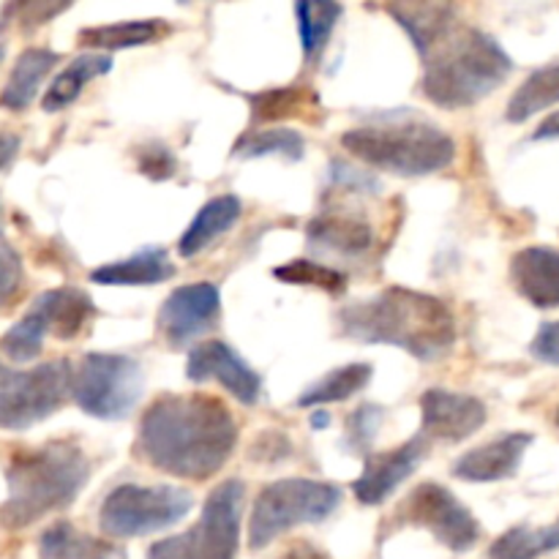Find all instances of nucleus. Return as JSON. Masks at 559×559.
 <instances>
[{"instance_id": "nucleus-1", "label": "nucleus", "mask_w": 559, "mask_h": 559, "mask_svg": "<svg viewBox=\"0 0 559 559\" xmlns=\"http://www.w3.org/2000/svg\"><path fill=\"white\" fill-rule=\"evenodd\" d=\"M424 58L426 98L462 109L484 102L511 76L513 60L484 31L459 22L451 5H388Z\"/></svg>"}, {"instance_id": "nucleus-2", "label": "nucleus", "mask_w": 559, "mask_h": 559, "mask_svg": "<svg viewBox=\"0 0 559 559\" xmlns=\"http://www.w3.org/2000/svg\"><path fill=\"white\" fill-rule=\"evenodd\" d=\"M238 442L233 413L218 399L162 396L145 409L136 451L175 478L207 480L227 464Z\"/></svg>"}, {"instance_id": "nucleus-3", "label": "nucleus", "mask_w": 559, "mask_h": 559, "mask_svg": "<svg viewBox=\"0 0 559 559\" xmlns=\"http://www.w3.org/2000/svg\"><path fill=\"white\" fill-rule=\"evenodd\" d=\"M342 336L364 344H393L420 360H440L456 344L453 311L435 295L391 287L355 300L336 314Z\"/></svg>"}, {"instance_id": "nucleus-4", "label": "nucleus", "mask_w": 559, "mask_h": 559, "mask_svg": "<svg viewBox=\"0 0 559 559\" xmlns=\"http://www.w3.org/2000/svg\"><path fill=\"white\" fill-rule=\"evenodd\" d=\"M91 478V464L74 442H49L38 451L14 456L5 473V497L0 522L9 530H22L55 511H63L80 497Z\"/></svg>"}, {"instance_id": "nucleus-5", "label": "nucleus", "mask_w": 559, "mask_h": 559, "mask_svg": "<svg viewBox=\"0 0 559 559\" xmlns=\"http://www.w3.org/2000/svg\"><path fill=\"white\" fill-rule=\"evenodd\" d=\"M342 147L369 167L420 178L451 167L456 142L437 126L409 115H388L377 123L358 126L342 134Z\"/></svg>"}, {"instance_id": "nucleus-6", "label": "nucleus", "mask_w": 559, "mask_h": 559, "mask_svg": "<svg viewBox=\"0 0 559 559\" xmlns=\"http://www.w3.org/2000/svg\"><path fill=\"white\" fill-rule=\"evenodd\" d=\"M342 502V489L311 478H287L265 486L251 508L249 546L265 549L300 524L325 522Z\"/></svg>"}, {"instance_id": "nucleus-7", "label": "nucleus", "mask_w": 559, "mask_h": 559, "mask_svg": "<svg viewBox=\"0 0 559 559\" xmlns=\"http://www.w3.org/2000/svg\"><path fill=\"white\" fill-rule=\"evenodd\" d=\"M243 495L240 480H224L207 495L200 522L186 533L153 544L147 559H235Z\"/></svg>"}, {"instance_id": "nucleus-8", "label": "nucleus", "mask_w": 559, "mask_h": 559, "mask_svg": "<svg viewBox=\"0 0 559 559\" xmlns=\"http://www.w3.org/2000/svg\"><path fill=\"white\" fill-rule=\"evenodd\" d=\"M194 497L178 486H118L98 511V527L109 538H142L189 516Z\"/></svg>"}, {"instance_id": "nucleus-9", "label": "nucleus", "mask_w": 559, "mask_h": 559, "mask_svg": "<svg viewBox=\"0 0 559 559\" xmlns=\"http://www.w3.org/2000/svg\"><path fill=\"white\" fill-rule=\"evenodd\" d=\"M142 366L129 355L91 353L71 377L76 407L102 420H123L142 399Z\"/></svg>"}, {"instance_id": "nucleus-10", "label": "nucleus", "mask_w": 559, "mask_h": 559, "mask_svg": "<svg viewBox=\"0 0 559 559\" xmlns=\"http://www.w3.org/2000/svg\"><path fill=\"white\" fill-rule=\"evenodd\" d=\"M71 366L66 360L41 364L31 371L0 364V429L22 431L47 420L71 393Z\"/></svg>"}, {"instance_id": "nucleus-11", "label": "nucleus", "mask_w": 559, "mask_h": 559, "mask_svg": "<svg viewBox=\"0 0 559 559\" xmlns=\"http://www.w3.org/2000/svg\"><path fill=\"white\" fill-rule=\"evenodd\" d=\"M393 527H424L451 551H469L480 538L473 513L437 484H420L391 516Z\"/></svg>"}, {"instance_id": "nucleus-12", "label": "nucleus", "mask_w": 559, "mask_h": 559, "mask_svg": "<svg viewBox=\"0 0 559 559\" xmlns=\"http://www.w3.org/2000/svg\"><path fill=\"white\" fill-rule=\"evenodd\" d=\"M222 311V293L216 284L200 282L178 287L158 311V328L173 347H186L213 331Z\"/></svg>"}, {"instance_id": "nucleus-13", "label": "nucleus", "mask_w": 559, "mask_h": 559, "mask_svg": "<svg viewBox=\"0 0 559 559\" xmlns=\"http://www.w3.org/2000/svg\"><path fill=\"white\" fill-rule=\"evenodd\" d=\"M186 377L191 382H211L227 388L240 404H257L262 393V380L229 344L224 342H205L197 344L189 353L186 364Z\"/></svg>"}, {"instance_id": "nucleus-14", "label": "nucleus", "mask_w": 559, "mask_h": 559, "mask_svg": "<svg viewBox=\"0 0 559 559\" xmlns=\"http://www.w3.org/2000/svg\"><path fill=\"white\" fill-rule=\"evenodd\" d=\"M420 415H424V437L437 442H462L484 429L486 404L467 393L442 391L431 388L420 399Z\"/></svg>"}, {"instance_id": "nucleus-15", "label": "nucleus", "mask_w": 559, "mask_h": 559, "mask_svg": "<svg viewBox=\"0 0 559 559\" xmlns=\"http://www.w3.org/2000/svg\"><path fill=\"white\" fill-rule=\"evenodd\" d=\"M426 453H429V440L420 435L404 442V445L393 448V451L366 456L364 473H360V478L353 486L358 502H364V506L385 502L424 464Z\"/></svg>"}, {"instance_id": "nucleus-16", "label": "nucleus", "mask_w": 559, "mask_h": 559, "mask_svg": "<svg viewBox=\"0 0 559 559\" xmlns=\"http://www.w3.org/2000/svg\"><path fill=\"white\" fill-rule=\"evenodd\" d=\"M533 445L530 435H506L495 442L475 448V451L464 453L456 464H453V475L469 484H495V480H506L516 475L522 467V459L527 448Z\"/></svg>"}, {"instance_id": "nucleus-17", "label": "nucleus", "mask_w": 559, "mask_h": 559, "mask_svg": "<svg viewBox=\"0 0 559 559\" xmlns=\"http://www.w3.org/2000/svg\"><path fill=\"white\" fill-rule=\"evenodd\" d=\"M511 278L519 295L535 309L559 306V251L540 246L519 251L511 262Z\"/></svg>"}, {"instance_id": "nucleus-18", "label": "nucleus", "mask_w": 559, "mask_h": 559, "mask_svg": "<svg viewBox=\"0 0 559 559\" xmlns=\"http://www.w3.org/2000/svg\"><path fill=\"white\" fill-rule=\"evenodd\" d=\"M309 243L314 249L342 257H360L374 243V229L364 216L353 213H325L309 224Z\"/></svg>"}, {"instance_id": "nucleus-19", "label": "nucleus", "mask_w": 559, "mask_h": 559, "mask_svg": "<svg viewBox=\"0 0 559 559\" xmlns=\"http://www.w3.org/2000/svg\"><path fill=\"white\" fill-rule=\"evenodd\" d=\"M175 276V265L164 249H142L129 260L109 262L91 273V282L107 287H147V284L167 282Z\"/></svg>"}, {"instance_id": "nucleus-20", "label": "nucleus", "mask_w": 559, "mask_h": 559, "mask_svg": "<svg viewBox=\"0 0 559 559\" xmlns=\"http://www.w3.org/2000/svg\"><path fill=\"white\" fill-rule=\"evenodd\" d=\"M240 200L235 194H222L213 197L211 202L200 207V213L194 216V222L189 224V229L180 238L178 251L180 257H194L200 254L202 249L213 243L216 238H222L224 233L235 227V222L240 218Z\"/></svg>"}, {"instance_id": "nucleus-21", "label": "nucleus", "mask_w": 559, "mask_h": 559, "mask_svg": "<svg viewBox=\"0 0 559 559\" xmlns=\"http://www.w3.org/2000/svg\"><path fill=\"white\" fill-rule=\"evenodd\" d=\"M60 55L52 52V49L44 47H31L16 58L14 69H11L9 82H5L3 93H0V107L5 109H25L27 104L36 98L38 87H41L44 76L52 71V66L58 63Z\"/></svg>"}, {"instance_id": "nucleus-22", "label": "nucleus", "mask_w": 559, "mask_h": 559, "mask_svg": "<svg viewBox=\"0 0 559 559\" xmlns=\"http://www.w3.org/2000/svg\"><path fill=\"white\" fill-rule=\"evenodd\" d=\"M109 69H112V58H109V55H80L76 60H71V63L55 76L49 91L44 93V112H58V109H66L69 104H74L76 98H80V93L85 91L87 82L107 74Z\"/></svg>"}, {"instance_id": "nucleus-23", "label": "nucleus", "mask_w": 559, "mask_h": 559, "mask_svg": "<svg viewBox=\"0 0 559 559\" xmlns=\"http://www.w3.org/2000/svg\"><path fill=\"white\" fill-rule=\"evenodd\" d=\"M38 555L41 559H126L123 549L91 535H80L69 522L52 524L41 535Z\"/></svg>"}, {"instance_id": "nucleus-24", "label": "nucleus", "mask_w": 559, "mask_h": 559, "mask_svg": "<svg viewBox=\"0 0 559 559\" xmlns=\"http://www.w3.org/2000/svg\"><path fill=\"white\" fill-rule=\"evenodd\" d=\"M38 304L47 309L49 322H52V336L58 338H74L87 325V320L96 314L93 300L74 287L49 289V293L38 295Z\"/></svg>"}, {"instance_id": "nucleus-25", "label": "nucleus", "mask_w": 559, "mask_h": 559, "mask_svg": "<svg viewBox=\"0 0 559 559\" xmlns=\"http://www.w3.org/2000/svg\"><path fill=\"white\" fill-rule=\"evenodd\" d=\"M559 102V63L546 66V69L533 71V74L524 80V85L513 93V98L508 102L506 118L511 123H524L533 115H538L540 109H549L551 104Z\"/></svg>"}, {"instance_id": "nucleus-26", "label": "nucleus", "mask_w": 559, "mask_h": 559, "mask_svg": "<svg viewBox=\"0 0 559 559\" xmlns=\"http://www.w3.org/2000/svg\"><path fill=\"white\" fill-rule=\"evenodd\" d=\"M167 33V25L162 20H134V22H115V25L87 27L80 31V41L93 49H126L142 47Z\"/></svg>"}, {"instance_id": "nucleus-27", "label": "nucleus", "mask_w": 559, "mask_h": 559, "mask_svg": "<svg viewBox=\"0 0 559 559\" xmlns=\"http://www.w3.org/2000/svg\"><path fill=\"white\" fill-rule=\"evenodd\" d=\"M371 366L369 364H349L342 369H333L331 374L322 377L320 382L304 391V396L298 399L300 407H320V404H336L344 399L355 396V393L364 391L371 382Z\"/></svg>"}, {"instance_id": "nucleus-28", "label": "nucleus", "mask_w": 559, "mask_h": 559, "mask_svg": "<svg viewBox=\"0 0 559 559\" xmlns=\"http://www.w3.org/2000/svg\"><path fill=\"white\" fill-rule=\"evenodd\" d=\"M52 333V325H49V314L38 300H33L31 311L11 328L3 336L0 347L9 355L14 364H27V360H36L41 355L44 338Z\"/></svg>"}, {"instance_id": "nucleus-29", "label": "nucleus", "mask_w": 559, "mask_h": 559, "mask_svg": "<svg viewBox=\"0 0 559 559\" xmlns=\"http://www.w3.org/2000/svg\"><path fill=\"white\" fill-rule=\"evenodd\" d=\"M559 549V522L549 527L530 530L513 527L497 538L489 549V559H538Z\"/></svg>"}, {"instance_id": "nucleus-30", "label": "nucleus", "mask_w": 559, "mask_h": 559, "mask_svg": "<svg viewBox=\"0 0 559 559\" xmlns=\"http://www.w3.org/2000/svg\"><path fill=\"white\" fill-rule=\"evenodd\" d=\"M295 14H298L300 47L309 58H314L317 52L325 49L328 38L342 16V5L331 3V0H300L295 5Z\"/></svg>"}, {"instance_id": "nucleus-31", "label": "nucleus", "mask_w": 559, "mask_h": 559, "mask_svg": "<svg viewBox=\"0 0 559 559\" xmlns=\"http://www.w3.org/2000/svg\"><path fill=\"white\" fill-rule=\"evenodd\" d=\"M304 151H306L304 136L293 129L249 131V134L235 145V156L240 158L282 156V158H289V162H300V158H304Z\"/></svg>"}, {"instance_id": "nucleus-32", "label": "nucleus", "mask_w": 559, "mask_h": 559, "mask_svg": "<svg viewBox=\"0 0 559 559\" xmlns=\"http://www.w3.org/2000/svg\"><path fill=\"white\" fill-rule=\"evenodd\" d=\"M273 276L282 278V282L287 284H300V287H317V289H325V293H342L344 284H347V278L342 276L338 271H333V267H325L320 265V262H311V260H293L287 262V265L276 267L273 271Z\"/></svg>"}, {"instance_id": "nucleus-33", "label": "nucleus", "mask_w": 559, "mask_h": 559, "mask_svg": "<svg viewBox=\"0 0 559 559\" xmlns=\"http://www.w3.org/2000/svg\"><path fill=\"white\" fill-rule=\"evenodd\" d=\"M251 102H254V120H278L289 115H304L300 109L314 104V96L306 87H278V91L254 96Z\"/></svg>"}, {"instance_id": "nucleus-34", "label": "nucleus", "mask_w": 559, "mask_h": 559, "mask_svg": "<svg viewBox=\"0 0 559 559\" xmlns=\"http://www.w3.org/2000/svg\"><path fill=\"white\" fill-rule=\"evenodd\" d=\"M385 409L377 404H364L347 418V445L349 451H366L380 431Z\"/></svg>"}, {"instance_id": "nucleus-35", "label": "nucleus", "mask_w": 559, "mask_h": 559, "mask_svg": "<svg viewBox=\"0 0 559 559\" xmlns=\"http://www.w3.org/2000/svg\"><path fill=\"white\" fill-rule=\"evenodd\" d=\"M22 287V262L14 249L0 246V309L20 293Z\"/></svg>"}, {"instance_id": "nucleus-36", "label": "nucleus", "mask_w": 559, "mask_h": 559, "mask_svg": "<svg viewBox=\"0 0 559 559\" xmlns=\"http://www.w3.org/2000/svg\"><path fill=\"white\" fill-rule=\"evenodd\" d=\"M142 175L153 180H164L175 173V156L164 145H147L145 151L136 153Z\"/></svg>"}, {"instance_id": "nucleus-37", "label": "nucleus", "mask_w": 559, "mask_h": 559, "mask_svg": "<svg viewBox=\"0 0 559 559\" xmlns=\"http://www.w3.org/2000/svg\"><path fill=\"white\" fill-rule=\"evenodd\" d=\"M533 355L549 366H559V322H546L533 338Z\"/></svg>"}, {"instance_id": "nucleus-38", "label": "nucleus", "mask_w": 559, "mask_h": 559, "mask_svg": "<svg viewBox=\"0 0 559 559\" xmlns=\"http://www.w3.org/2000/svg\"><path fill=\"white\" fill-rule=\"evenodd\" d=\"M289 453V440L284 435H262L251 448V459L254 462H278Z\"/></svg>"}, {"instance_id": "nucleus-39", "label": "nucleus", "mask_w": 559, "mask_h": 559, "mask_svg": "<svg viewBox=\"0 0 559 559\" xmlns=\"http://www.w3.org/2000/svg\"><path fill=\"white\" fill-rule=\"evenodd\" d=\"M333 180L342 186H347V189H360V191H380V183H377L371 175L360 173V169L355 167H347V164L336 162L333 164Z\"/></svg>"}, {"instance_id": "nucleus-40", "label": "nucleus", "mask_w": 559, "mask_h": 559, "mask_svg": "<svg viewBox=\"0 0 559 559\" xmlns=\"http://www.w3.org/2000/svg\"><path fill=\"white\" fill-rule=\"evenodd\" d=\"M16 153H20V136L0 131V169L9 167Z\"/></svg>"}, {"instance_id": "nucleus-41", "label": "nucleus", "mask_w": 559, "mask_h": 559, "mask_svg": "<svg viewBox=\"0 0 559 559\" xmlns=\"http://www.w3.org/2000/svg\"><path fill=\"white\" fill-rule=\"evenodd\" d=\"M533 136L535 140H559V109L538 126V131Z\"/></svg>"}, {"instance_id": "nucleus-42", "label": "nucleus", "mask_w": 559, "mask_h": 559, "mask_svg": "<svg viewBox=\"0 0 559 559\" xmlns=\"http://www.w3.org/2000/svg\"><path fill=\"white\" fill-rule=\"evenodd\" d=\"M278 559H328V555H322V551L314 549L311 544H295L287 555Z\"/></svg>"}, {"instance_id": "nucleus-43", "label": "nucleus", "mask_w": 559, "mask_h": 559, "mask_svg": "<svg viewBox=\"0 0 559 559\" xmlns=\"http://www.w3.org/2000/svg\"><path fill=\"white\" fill-rule=\"evenodd\" d=\"M328 424H331V418H328V415H322V413H317V418H314L317 429H320V426H328Z\"/></svg>"}, {"instance_id": "nucleus-44", "label": "nucleus", "mask_w": 559, "mask_h": 559, "mask_svg": "<svg viewBox=\"0 0 559 559\" xmlns=\"http://www.w3.org/2000/svg\"><path fill=\"white\" fill-rule=\"evenodd\" d=\"M3 55H5V52H3V47H0V60H3Z\"/></svg>"}, {"instance_id": "nucleus-45", "label": "nucleus", "mask_w": 559, "mask_h": 559, "mask_svg": "<svg viewBox=\"0 0 559 559\" xmlns=\"http://www.w3.org/2000/svg\"><path fill=\"white\" fill-rule=\"evenodd\" d=\"M0 233H3V218H0Z\"/></svg>"}, {"instance_id": "nucleus-46", "label": "nucleus", "mask_w": 559, "mask_h": 559, "mask_svg": "<svg viewBox=\"0 0 559 559\" xmlns=\"http://www.w3.org/2000/svg\"><path fill=\"white\" fill-rule=\"evenodd\" d=\"M557 426H559V409H557Z\"/></svg>"}]
</instances>
